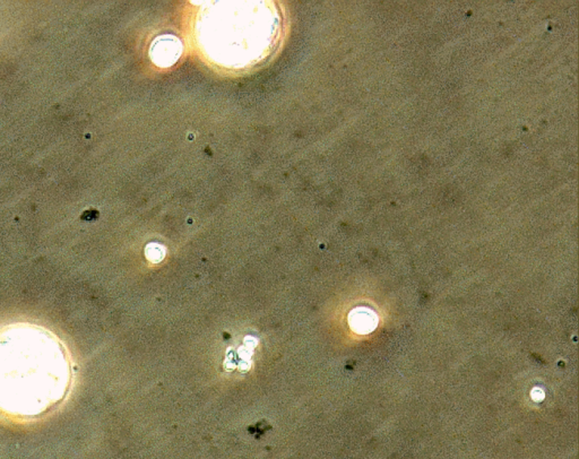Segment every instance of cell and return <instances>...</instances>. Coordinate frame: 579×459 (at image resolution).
Instances as JSON below:
<instances>
[{
  "mask_svg": "<svg viewBox=\"0 0 579 459\" xmlns=\"http://www.w3.org/2000/svg\"><path fill=\"white\" fill-rule=\"evenodd\" d=\"M72 381V356L55 333L31 322L0 328V413L38 419L66 400Z\"/></svg>",
  "mask_w": 579,
  "mask_h": 459,
  "instance_id": "1",
  "label": "cell"
}]
</instances>
